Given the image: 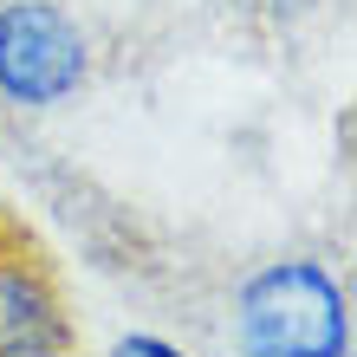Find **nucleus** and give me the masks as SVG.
Here are the masks:
<instances>
[{
	"label": "nucleus",
	"instance_id": "1",
	"mask_svg": "<svg viewBox=\"0 0 357 357\" xmlns=\"http://www.w3.org/2000/svg\"><path fill=\"white\" fill-rule=\"evenodd\" d=\"M234 351L241 357H344L351 312L344 286L319 260H273L234 299Z\"/></svg>",
	"mask_w": 357,
	"mask_h": 357
},
{
	"label": "nucleus",
	"instance_id": "2",
	"mask_svg": "<svg viewBox=\"0 0 357 357\" xmlns=\"http://www.w3.org/2000/svg\"><path fill=\"white\" fill-rule=\"evenodd\" d=\"M0 357H78L66 286L13 215H0Z\"/></svg>",
	"mask_w": 357,
	"mask_h": 357
},
{
	"label": "nucleus",
	"instance_id": "3",
	"mask_svg": "<svg viewBox=\"0 0 357 357\" xmlns=\"http://www.w3.org/2000/svg\"><path fill=\"white\" fill-rule=\"evenodd\" d=\"M85 85V33L52 0H7L0 7V98L59 104Z\"/></svg>",
	"mask_w": 357,
	"mask_h": 357
},
{
	"label": "nucleus",
	"instance_id": "4",
	"mask_svg": "<svg viewBox=\"0 0 357 357\" xmlns=\"http://www.w3.org/2000/svg\"><path fill=\"white\" fill-rule=\"evenodd\" d=\"M117 357H182L176 344H162V338H150V331H137V338H123L117 344Z\"/></svg>",
	"mask_w": 357,
	"mask_h": 357
}]
</instances>
